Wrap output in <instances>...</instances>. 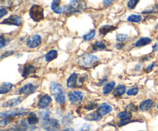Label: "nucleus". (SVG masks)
<instances>
[{"instance_id":"obj_46","label":"nucleus","mask_w":158,"mask_h":131,"mask_svg":"<svg viewBox=\"0 0 158 131\" xmlns=\"http://www.w3.org/2000/svg\"><path fill=\"white\" fill-rule=\"evenodd\" d=\"M106 80H107V78H106V77H105V78H103V80H100V81L99 82V83H98V85H99V86H101V85H103V83H106Z\"/></svg>"},{"instance_id":"obj_20","label":"nucleus","mask_w":158,"mask_h":131,"mask_svg":"<svg viewBox=\"0 0 158 131\" xmlns=\"http://www.w3.org/2000/svg\"><path fill=\"white\" fill-rule=\"evenodd\" d=\"M126 91L127 88L124 85H118L114 90V95L115 97H120L123 96L126 92Z\"/></svg>"},{"instance_id":"obj_10","label":"nucleus","mask_w":158,"mask_h":131,"mask_svg":"<svg viewBox=\"0 0 158 131\" xmlns=\"http://www.w3.org/2000/svg\"><path fill=\"white\" fill-rule=\"evenodd\" d=\"M113 107L107 103H103L98 108H97V113L100 116V117H103V116L106 115V114L110 113L112 112Z\"/></svg>"},{"instance_id":"obj_8","label":"nucleus","mask_w":158,"mask_h":131,"mask_svg":"<svg viewBox=\"0 0 158 131\" xmlns=\"http://www.w3.org/2000/svg\"><path fill=\"white\" fill-rule=\"evenodd\" d=\"M1 24H7V25H13V26H20L23 25V19L19 15H12L8 18L2 20Z\"/></svg>"},{"instance_id":"obj_19","label":"nucleus","mask_w":158,"mask_h":131,"mask_svg":"<svg viewBox=\"0 0 158 131\" xmlns=\"http://www.w3.org/2000/svg\"><path fill=\"white\" fill-rule=\"evenodd\" d=\"M117 29L116 26H109V25H106V26H103L102 27H100V29H99V32L101 35H106V34L109 33V32H112V31L115 30Z\"/></svg>"},{"instance_id":"obj_40","label":"nucleus","mask_w":158,"mask_h":131,"mask_svg":"<svg viewBox=\"0 0 158 131\" xmlns=\"http://www.w3.org/2000/svg\"><path fill=\"white\" fill-rule=\"evenodd\" d=\"M97 103H89V105H87V106H86L85 109H86V110H92V109H94L95 108H97Z\"/></svg>"},{"instance_id":"obj_49","label":"nucleus","mask_w":158,"mask_h":131,"mask_svg":"<svg viewBox=\"0 0 158 131\" xmlns=\"http://www.w3.org/2000/svg\"><path fill=\"white\" fill-rule=\"evenodd\" d=\"M111 3H113V1H103V4H104V6H110Z\"/></svg>"},{"instance_id":"obj_29","label":"nucleus","mask_w":158,"mask_h":131,"mask_svg":"<svg viewBox=\"0 0 158 131\" xmlns=\"http://www.w3.org/2000/svg\"><path fill=\"white\" fill-rule=\"evenodd\" d=\"M73 119V116L72 114H67V115L65 116L63 118V120H62V123H63V126H69V124L72 123Z\"/></svg>"},{"instance_id":"obj_47","label":"nucleus","mask_w":158,"mask_h":131,"mask_svg":"<svg viewBox=\"0 0 158 131\" xmlns=\"http://www.w3.org/2000/svg\"><path fill=\"white\" fill-rule=\"evenodd\" d=\"M123 46H124V44H123V43H118V44L116 45V48L118 49H121Z\"/></svg>"},{"instance_id":"obj_42","label":"nucleus","mask_w":158,"mask_h":131,"mask_svg":"<svg viewBox=\"0 0 158 131\" xmlns=\"http://www.w3.org/2000/svg\"><path fill=\"white\" fill-rule=\"evenodd\" d=\"M13 52H14V50L6 51V52H5L4 53L2 54L1 59H4L5 57H7V56H9V55H12V54H13Z\"/></svg>"},{"instance_id":"obj_23","label":"nucleus","mask_w":158,"mask_h":131,"mask_svg":"<svg viewBox=\"0 0 158 131\" xmlns=\"http://www.w3.org/2000/svg\"><path fill=\"white\" fill-rule=\"evenodd\" d=\"M115 82L111 81L109 83H106L103 88V94H109L110 92H111V91L114 90V87H115Z\"/></svg>"},{"instance_id":"obj_32","label":"nucleus","mask_w":158,"mask_h":131,"mask_svg":"<svg viewBox=\"0 0 158 131\" xmlns=\"http://www.w3.org/2000/svg\"><path fill=\"white\" fill-rule=\"evenodd\" d=\"M39 115L43 120H49V116H50V111L48 110V109H43L40 112H39Z\"/></svg>"},{"instance_id":"obj_4","label":"nucleus","mask_w":158,"mask_h":131,"mask_svg":"<svg viewBox=\"0 0 158 131\" xmlns=\"http://www.w3.org/2000/svg\"><path fill=\"white\" fill-rule=\"evenodd\" d=\"M29 110L26 108H15V109H9V110L4 111L0 113V117L2 118H6V117H13L15 116H23L29 113Z\"/></svg>"},{"instance_id":"obj_3","label":"nucleus","mask_w":158,"mask_h":131,"mask_svg":"<svg viewBox=\"0 0 158 131\" xmlns=\"http://www.w3.org/2000/svg\"><path fill=\"white\" fill-rule=\"evenodd\" d=\"M29 16L34 22H40L44 18V9L40 5H33L29 10Z\"/></svg>"},{"instance_id":"obj_7","label":"nucleus","mask_w":158,"mask_h":131,"mask_svg":"<svg viewBox=\"0 0 158 131\" xmlns=\"http://www.w3.org/2000/svg\"><path fill=\"white\" fill-rule=\"evenodd\" d=\"M42 43V38L40 35L35 34L33 35L32 36L29 37L26 39V46L30 49H35L37 48L38 46H40Z\"/></svg>"},{"instance_id":"obj_24","label":"nucleus","mask_w":158,"mask_h":131,"mask_svg":"<svg viewBox=\"0 0 158 131\" xmlns=\"http://www.w3.org/2000/svg\"><path fill=\"white\" fill-rule=\"evenodd\" d=\"M58 55V52L56 50H51L48 52L45 55V59L46 62H51L53 59H55Z\"/></svg>"},{"instance_id":"obj_35","label":"nucleus","mask_w":158,"mask_h":131,"mask_svg":"<svg viewBox=\"0 0 158 131\" xmlns=\"http://www.w3.org/2000/svg\"><path fill=\"white\" fill-rule=\"evenodd\" d=\"M139 2L138 0H131L127 2V6L130 9H134L137 6V3Z\"/></svg>"},{"instance_id":"obj_34","label":"nucleus","mask_w":158,"mask_h":131,"mask_svg":"<svg viewBox=\"0 0 158 131\" xmlns=\"http://www.w3.org/2000/svg\"><path fill=\"white\" fill-rule=\"evenodd\" d=\"M139 92V89L137 86H134V87H131V89H129L127 92L128 96H136Z\"/></svg>"},{"instance_id":"obj_17","label":"nucleus","mask_w":158,"mask_h":131,"mask_svg":"<svg viewBox=\"0 0 158 131\" xmlns=\"http://www.w3.org/2000/svg\"><path fill=\"white\" fill-rule=\"evenodd\" d=\"M28 122H26L25 120H21L18 124L15 125L12 129L13 131H26L28 129Z\"/></svg>"},{"instance_id":"obj_39","label":"nucleus","mask_w":158,"mask_h":131,"mask_svg":"<svg viewBox=\"0 0 158 131\" xmlns=\"http://www.w3.org/2000/svg\"><path fill=\"white\" fill-rule=\"evenodd\" d=\"M155 66H156V63H151V64H150V65H148V66H146V67H145L144 72H151V71L153 70V69L155 67Z\"/></svg>"},{"instance_id":"obj_15","label":"nucleus","mask_w":158,"mask_h":131,"mask_svg":"<svg viewBox=\"0 0 158 131\" xmlns=\"http://www.w3.org/2000/svg\"><path fill=\"white\" fill-rule=\"evenodd\" d=\"M35 71H36V68H35L33 65L27 64L24 66V68H23L22 76H23V77H27L29 76L32 75V73H35Z\"/></svg>"},{"instance_id":"obj_55","label":"nucleus","mask_w":158,"mask_h":131,"mask_svg":"<svg viewBox=\"0 0 158 131\" xmlns=\"http://www.w3.org/2000/svg\"><path fill=\"white\" fill-rule=\"evenodd\" d=\"M141 131H144V130H141Z\"/></svg>"},{"instance_id":"obj_9","label":"nucleus","mask_w":158,"mask_h":131,"mask_svg":"<svg viewBox=\"0 0 158 131\" xmlns=\"http://www.w3.org/2000/svg\"><path fill=\"white\" fill-rule=\"evenodd\" d=\"M36 88L37 86H35V85L32 84V83H27V84L22 86V87L19 89L18 92L20 95H29V94H31L33 92H35Z\"/></svg>"},{"instance_id":"obj_26","label":"nucleus","mask_w":158,"mask_h":131,"mask_svg":"<svg viewBox=\"0 0 158 131\" xmlns=\"http://www.w3.org/2000/svg\"><path fill=\"white\" fill-rule=\"evenodd\" d=\"M132 117V114H131V112L127 110L122 111V112L119 113L117 114V118L120 119V120H129L131 119V117Z\"/></svg>"},{"instance_id":"obj_54","label":"nucleus","mask_w":158,"mask_h":131,"mask_svg":"<svg viewBox=\"0 0 158 131\" xmlns=\"http://www.w3.org/2000/svg\"><path fill=\"white\" fill-rule=\"evenodd\" d=\"M1 131H9V130H3L2 129V130H1Z\"/></svg>"},{"instance_id":"obj_28","label":"nucleus","mask_w":158,"mask_h":131,"mask_svg":"<svg viewBox=\"0 0 158 131\" xmlns=\"http://www.w3.org/2000/svg\"><path fill=\"white\" fill-rule=\"evenodd\" d=\"M102 117H100L98 113H89L85 117V120H89V121H98L101 120Z\"/></svg>"},{"instance_id":"obj_25","label":"nucleus","mask_w":158,"mask_h":131,"mask_svg":"<svg viewBox=\"0 0 158 131\" xmlns=\"http://www.w3.org/2000/svg\"><path fill=\"white\" fill-rule=\"evenodd\" d=\"M27 122L30 125H35L36 123H38L39 122V118L37 117V115L35 113H30L29 116L27 118Z\"/></svg>"},{"instance_id":"obj_51","label":"nucleus","mask_w":158,"mask_h":131,"mask_svg":"<svg viewBox=\"0 0 158 131\" xmlns=\"http://www.w3.org/2000/svg\"><path fill=\"white\" fill-rule=\"evenodd\" d=\"M140 68H141V65H140V64H138V65H137V66H135V69H136V70H140Z\"/></svg>"},{"instance_id":"obj_52","label":"nucleus","mask_w":158,"mask_h":131,"mask_svg":"<svg viewBox=\"0 0 158 131\" xmlns=\"http://www.w3.org/2000/svg\"><path fill=\"white\" fill-rule=\"evenodd\" d=\"M146 60H149V56H147V57H145V58H142L141 59V61L142 62L146 61Z\"/></svg>"},{"instance_id":"obj_33","label":"nucleus","mask_w":158,"mask_h":131,"mask_svg":"<svg viewBox=\"0 0 158 131\" xmlns=\"http://www.w3.org/2000/svg\"><path fill=\"white\" fill-rule=\"evenodd\" d=\"M96 35V31L95 30H91L90 32H88L87 34H85L83 36V39L85 41H89V40L93 39Z\"/></svg>"},{"instance_id":"obj_48","label":"nucleus","mask_w":158,"mask_h":131,"mask_svg":"<svg viewBox=\"0 0 158 131\" xmlns=\"http://www.w3.org/2000/svg\"><path fill=\"white\" fill-rule=\"evenodd\" d=\"M153 50H154V52H157V51H158V43H155V44L153 46Z\"/></svg>"},{"instance_id":"obj_11","label":"nucleus","mask_w":158,"mask_h":131,"mask_svg":"<svg viewBox=\"0 0 158 131\" xmlns=\"http://www.w3.org/2000/svg\"><path fill=\"white\" fill-rule=\"evenodd\" d=\"M51 101H52V99H51L50 96L49 95L42 96L38 101V107L43 109H46V108L48 107V106L50 104Z\"/></svg>"},{"instance_id":"obj_41","label":"nucleus","mask_w":158,"mask_h":131,"mask_svg":"<svg viewBox=\"0 0 158 131\" xmlns=\"http://www.w3.org/2000/svg\"><path fill=\"white\" fill-rule=\"evenodd\" d=\"M129 123H131V119H129V120H122L118 122V126H125V125H127Z\"/></svg>"},{"instance_id":"obj_30","label":"nucleus","mask_w":158,"mask_h":131,"mask_svg":"<svg viewBox=\"0 0 158 131\" xmlns=\"http://www.w3.org/2000/svg\"><path fill=\"white\" fill-rule=\"evenodd\" d=\"M142 20V16L140 15H131L127 17V21L130 23H139Z\"/></svg>"},{"instance_id":"obj_12","label":"nucleus","mask_w":158,"mask_h":131,"mask_svg":"<svg viewBox=\"0 0 158 131\" xmlns=\"http://www.w3.org/2000/svg\"><path fill=\"white\" fill-rule=\"evenodd\" d=\"M77 80H78V74L77 72H73L71 74L68 78L66 82V86L68 88H73L77 86Z\"/></svg>"},{"instance_id":"obj_44","label":"nucleus","mask_w":158,"mask_h":131,"mask_svg":"<svg viewBox=\"0 0 158 131\" xmlns=\"http://www.w3.org/2000/svg\"><path fill=\"white\" fill-rule=\"evenodd\" d=\"M7 11H6V9H3V8H2L1 9H0V18H2L3 16H5V15L7 14Z\"/></svg>"},{"instance_id":"obj_37","label":"nucleus","mask_w":158,"mask_h":131,"mask_svg":"<svg viewBox=\"0 0 158 131\" xmlns=\"http://www.w3.org/2000/svg\"><path fill=\"white\" fill-rule=\"evenodd\" d=\"M12 120V117H6V118L2 119L1 122H0V124L2 126H6L8 123H9L11 122V120Z\"/></svg>"},{"instance_id":"obj_6","label":"nucleus","mask_w":158,"mask_h":131,"mask_svg":"<svg viewBox=\"0 0 158 131\" xmlns=\"http://www.w3.org/2000/svg\"><path fill=\"white\" fill-rule=\"evenodd\" d=\"M68 98L72 104L78 105L80 104L81 102L83 101V92L79 90L71 91L68 93Z\"/></svg>"},{"instance_id":"obj_36","label":"nucleus","mask_w":158,"mask_h":131,"mask_svg":"<svg viewBox=\"0 0 158 131\" xmlns=\"http://www.w3.org/2000/svg\"><path fill=\"white\" fill-rule=\"evenodd\" d=\"M117 40L120 43H122V42L125 41L127 38V34H117Z\"/></svg>"},{"instance_id":"obj_18","label":"nucleus","mask_w":158,"mask_h":131,"mask_svg":"<svg viewBox=\"0 0 158 131\" xmlns=\"http://www.w3.org/2000/svg\"><path fill=\"white\" fill-rule=\"evenodd\" d=\"M69 6H71L80 12V10H83L86 7V3L83 1H70L69 2Z\"/></svg>"},{"instance_id":"obj_14","label":"nucleus","mask_w":158,"mask_h":131,"mask_svg":"<svg viewBox=\"0 0 158 131\" xmlns=\"http://www.w3.org/2000/svg\"><path fill=\"white\" fill-rule=\"evenodd\" d=\"M61 2L56 0V1H53L51 4V9L54 12L57 14H61L64 12V6H61Z\"/></svg>"},{"instance_id":"obj_13","label":"nucleus","mask_w":158,"mask_h":131,"mask_svg":"<svg viewBox=\"0 0 158 131\" xmlns=\"http://www.w3.org/2000/svg\"><path fill=\"white\" fill-rule=\"evenodd\" d=\"M153 106H154V101L151 99H148V100H143V102L140 103V106H139V109L143 111V112H144V111H148L150 109H151Z\"/></svg>"},{"instance_id":"obj_5","label":"nucleus","mask_w":158,"mask_h":131,"mask_svg":"<svg viewBox=\"0 0 158 131\" xmlns=\"http://www.w3.org/2000/svg\"><path fill=\"white\" fill-rule=\"evenodd\" d=\"M41 126L46 131H57L60 128V124L58 120L54 118L43 120L41 123Z\"/></svg>"},{"instance_id":"obj_27","label":"nucleus","mask_w":158,"mask_h":131,"mask_svg":"<svg viewBox=\"0 0 158 131\" xmlns=\"http://www.w3.org/2000/svg\"><path fill=\"white\" fill-rule=\"evenodd\" d=\"M93 49L94 51H98V50H103V49H106V46L103 42L102 41H97L93 45Z\"/></svg>"},{"instance_id":"obj_22","label":"nucleus","mask_w":158,"mask_h":131,"mask_svg":"<svg viewBox=\"0 0 158 131\" xmlns=\"http://www.w3.org/2000/svg\"><path fill=\"white\" fill-rule=\"evenodd\" d=\"M13 87V84L11 83H2L1 84V88H0V92L2 95L7 93L8 92L11 90Z\"/></svg>"},{"instance_id":"obj_50","label":"nucleus","mask_w":158,"mask_h":131,"mask_svg":"<svg viewBox=\"0 0 158 131\" xmlns=\"http://www.w3.org/2000/svg\"><path fill=\"white\" fill-rule=\"evenodd\" d=\"M61 131H75V130H74V129H73V128L68 127V128H66V129H63V130Z\"/></svg>"},{"instance_id":"obj_21","label":"nucleus","mask_w":158,"mask_h":131,"mask_svg":"<svg viewBox=\"0 0 158 131\" xmlns=\"http://www.w3.org/2000/svg\"><path fill=\"white\" fill-rule=\"evenodd\" d=\"M151 42H152V39L151 38L143 37V38H140V39L136 42L135 46L136 47H141V46H144L150 44V43H151Z\"/></svg>"},{"instance_id":"obj_31","label":"nucleus","mask_w":158,"mask_h":131,"mask_svg":"<svg viewBox=\"0 0 158 131\" xmlns=\"http://www.w3.org/2000/svg\"><path fill=\"white\" fill-rule=\"evenodd\" d=\"M77 12H80V11L77 10V9H74L73 7H72L71 6H64V12L63 13L66 14V15H73L74 13H77Z\"/></svg>"},{"instance_id":"obj_2","label":"nucleus","mask_w":158,"mask_h":131,"mask_svg":"<svg viewBox=\"0 0 158 131\" xmlns=\"http://www.w3.org/2000/svg\"><path fill=\"white\" fill-rule=\"evenodd\" d=\"M99 61H100V59L96 55L93 54L85 53L79 58L78 64L82 67L91 68L95 66Z\"/></svg>"},{"instance_id":"obj_38","label":"nucleus","mask_w":158,"mask_h":131,"mask_svg":"<svg viewBox=\"0 0 158 131\" xmlns=\"http://www.w3.org/2000/svg\"><path fill=\"white\" fill-rule=\"evenodd\" d=\"M127 110L130 111V112H132V111H137V106H136L134 103H130L127 106H126Z\"/></svg>"},{"instance_id":"obj_53","label":"nucleus","mask_w":158,"mask_h":131,"mask_svg":"<svg viewBox=\"0 0 158 131\" xmlns=\"http://www.w3.org/2000/svg\"><path fill=\"white\" fill-rule=\"evenodd\" d=\"M157 109H158V103H157Z\"/></svg>"},{"instance_id":"obj_43","label":"nucleus","mask_w":158,"mask_h":131,"mask_svg":"<svg viewBox=\"0 0 158 131\" xmlns=\"http://www.w3.org/2000/svg\"><path fill=\"white\" fill-rule=\"evenodd\" d=\"M6 39L4 38V37H3V35H2L1 38H0V48H1V49H2V48L4 47V46L8 43H6Z\"/></svg>"},{"instance_id":"obj_45","label":"nucleus","mask_w":158,"mask_h":131,"mask_svg":"<svg viewBox=\"0 0 158 131\" xmlns=\"http://www.w3.org/2000/svg\"><path fill=\"white\" fill-rule=\"evenodd\" d=\"M89 128H90V125L85 124L82 126L81 129H80V131H88L89 129Z\"/></svg>"},{"instance_id":"obj_1","label":"nucleus","mask_w":158,"mask_h":131,"mask_svg":"<svg viewBox=\"0 0 158 131\" xmlns=\"http://www.w3.org/2000/svg\"><path fill=\"white\" fill-rule=\"evenodd\" d=\"M50 89L56 103H58L59 104H63L66 102L65 91L61 84L56 82H51Z\"/></svg>"},{"instance_id":"obj_16","label":"nucleus","mask_w":158,"mask_h":131,"mask_svg":"<svg viewBox=\"0 0 158 131\" xmlns=\"http://www.w3.org/2000/svg\"><path fill=\"white\" fill-rule=\"evenodd\" d=\"M23 100V99L21 98V97H17V98L12 99V100H8V101L5 102V103L2 104V106L3 107H7V108L14 107V106L19 104Z\"/></svg>"}]
</instances>
